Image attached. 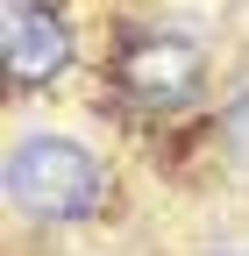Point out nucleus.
Masks as SVG:
<instances>
[{
  "instance_id": "obj_1",
  "label": "nucleus",
  "mask_w": 249,
  "mask_h": 256,
  "mask_svg": "<svg viewBox=\"0 0 249 256\" xmlns=\"http://www.w3.org/2000/svg\"><path fill=\"white\" fill-rule=\"evenodd\" d=\"M8 200L36 220H86L107 200V171L72 136H28L8 156Z\"/></svg>"
},
{
  "instance_id": "obj_2",
  "label": "nucleus",
  "mask_w": 249,
  "mask_h": 256,
  "mask_svg": "<svg viewBox=\"0 0 249 256\" xmlns=\"http://www.w3.org/2000/svg\"><path fill=\"white\" fill-rule=\"evenodd\" d=\"M0 57L14 86H50L72 72V22L50 0H8L0 8Z\"/></svg>"
},
{
  "instance_id": "obj_3",
  "label": "nucleus",
  "mask_w": 249,
  "mask_h": 256,
  "mask_svg": "<svg viewBox=\"0 0 249 256\" xmlns=\"http://www.w3.org/2000/svg\"><path fill=\"white\" fill-rule=\"evenodd\" d=\"M200 78H206V57L185 36H136L121 50V86L142 107H185L200 92Z\"/></svg>"
},
{
  "instance_id": "obj_4",
  "label": "nucleus",
  "mask_w": 249,
  "mask_h": 256,
  "mask_svg": "<svg viewBox=\"0 0 249 256\" xmlns=\"http://www.w3.org/2000/svg\"><path fill=\"white\" fill-rule=\"evenodd\" d=\"M221 142H228V156H235V164L249 171V86L221 107Z\"/></svg>"
}]
</instances>
